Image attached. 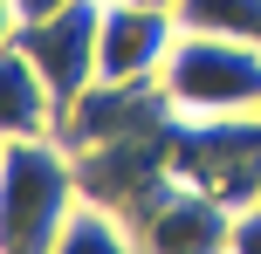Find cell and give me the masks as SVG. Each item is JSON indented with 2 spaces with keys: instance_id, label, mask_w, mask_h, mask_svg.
Returning a JSON list of instances; mask_svg holds the SVG:
<instances>
[{
  "instance_id": "cell-10",
  "label": "cell",
  "mask_w": 261,
  "mask_h": 254,
  "mask_svg": "<svg viewBox=\"0 0 261 254\" xmlns=\"http://www.w3.org/2000/svg\"><path fill=\"white\" fill-rule=\"evenodd\" d=\"M172 14L193 35H227V41H254L261 48V0H179Z\"/></svg>"
},
{
  "instance_id": "cell-6",
  "label": "cell",
  "mask_w": 261,
  "mask_h": 254,
  "mask_svg": "<svg viewBox=\"0 0 261 254\" xmlns=\"http://www.w3.org/2000/svg\"><path fill=\"white\" fill-rule=\"evenodd\" d=\"M103 7H110V0H69V7H55V14L21 21V55L41 69V82L55 90V110H69V103L96 82Z\"/></svg>"
},
{
  "instance_id": "cell-3",
  "label": "cell",
  "mask_w": 261,
  "mask_h": 254,
  "mask_svg": "<svg viewBox=\"0 0 261 254\" xmlns=\"http://www.w3.org/2000/svg\"><path fill=\"white\" fill-rule=\"evenodd\" d=\"M172 124H138V131H117V137H96V145H69L76 151V172H83V200L90 206H110V213H138L172 172Z\"/></svg>"
},
{
  "instance_id": "cell-8",
  "label": "cell",
  "mask_w": 261,
  "mask_h": 254,
  "mask_svg": "<svg viewBox=\"0 0 261 254\" xmlns=\"http://www.w3.org/2000/svg\"><path fill=\"white\" fill-rule=\"evenodd\" d=\"M55 124H62V110H55V90L41 82V69L21 55V41L0 48V137L21 145V137H48Z\"/></svg>"
},
{
  "instance_id": "cell-5",
  "label": "cell",
  "mask_w": 261,
  "mask_h": 254,
  "mask_svg": "<svg viewBox=\"0 0 261 254\" xmlns=\"http://www.w3.org/2000/svg\"><path fill=\"white\" fill-rule=\"evenodd\" d=\"M130 234L144 254H234V206L193 179H165L130 213Z\"/></svg>"
},
{
  "instance_id": "cell-12",
  "label": "cell",
  "mask_w": 261,
  "mask_h": 254,
  "mask_svg": "<svg viewBox=\"0 0 261 254\" xmlns=\"http://www.w3.org/2000/svg\"><path fill=\"white\" fill-rule=\"evenodd\" d=\"M21 0H0V48H14V41H21Z\"/></svg>"
},
{
  "instance_id": "cell-7",
  "label": "cell",
  "mask_w": 261,
  "mask_h": 254,
  "mask_svg": "<svg viewBox=\"0 0 261 254\" xmlns=\"http://www.w3.org/2000/svg\"><path fill=\"white\" fill-rule=\"evenodd\" d=\"M172 41H179V14L172 7L110 0L103 7V41H96V82H158Z\"/></svg>"
},
{
  "instance_id": "cell-9",
  "label": "cell",
  "mask_w": 261,
  "mask_h": 254,
  "mask_svg": "<svg viewBox=\"0 0 261 254\" xmlns=\"http://www.w3.org/2000/svg\"><path fill=\"white\" fill-rule=\"evenodd\" d=\"M55 254H144L138 234H130L124 213H110V206H76V220H69V234L55 241Z\"/></svg>"
},
{
  "instance_id": "cell-4",
  "label": "cell",
  "mask_w": 261,
  "mask_h": 254,
  "mask_svg": "<svg viewBox=\"0 0 261 254\" xmlns=\"http://www.w3.org/2000/svg\"><path fill=\"white\" fill-rule=\"evenodd\" d=\"M172 172L206 186L213 200L248 206L261 200V117H179L172 124Z\"/></svg>"
},
{
  "instance_id": "cell-11",
  "label": "cell",
  "mask_w": 261,
  "mask_h": 254,
  "mask_svg": "<svg viewBox=\"0 0 261 254\" xmlns=\"http://www.w3.org/2000/svg\"><path fill=\"white\" fill-rule=\"evenodd\" d=\"M234 254H261V200L234 206Z\"/></svg>"
},
{
  "instance_id": "cell-2",
  "label": "cell",
  "mask_w": 261,
  "mask_h": 254,
  "mask_svg": "<svg viewBox=\"0 0 261 254\" xmlns=\"http://www.w3.org/2000/svg\"><path fill=\"white\" fill-rule=\"evenodd\" d=\"M172 117H261V48L254 41H227V35H193L179 27L165 69H158Z\"/></svg>"
},
{
  "instance_id": "cell-14",
  "label": "cell",
  "mask_w": 261,
  "mask_h": 254,
  "mask_svg": "<svg viewBox=\"0 0 261 254\" xmlns=\"http://www.w3.org/2000/svg\"><path fill=\"white\" fill-rule=\"evenodd\" d=\"M151 7H179V0H151Z\"/></svg>"
},
{
  "instance_id": "cell-1",
  "label": "cell",
  "mask_w": 261,
  "mask_h": 254,
  "mask_svg": "<svg viewBox=\"0 0 261 254\" xmlns=\"http://www.w3.org/2000/svg\"><path fill=\"white\" fill-rule=\"evenodd\" d=\"M83 206V172L62 137H21L0 165V254H55Z\"/></svg>"
},
{
  "instance_id": "cell-13",
  "label": "cell",
  "mask_w": 261,
  "mask_h": 254,
  "mask_svg": "<svg viewBox=\"0 0 261 254\" xmlns=\"http://www.w3.org/2000/svg\"><path fill=\"white\" fill-rule=\"evenodd\" d=\"M55 7H69V0H21V14L35 21V14H55Z\"/></svg>"
},
{
  "instance_id": "cell-15",
  "label": "cell",
  "mask_w": 261,
  "mask_h": 254,
  "mask_svg": "<svg viewBox=\"0 0 261 254\" xmlns=\"http://www.w3.org/2000/svg\"><path fill=\"white\" fill-rule=\"evenodd\" d=\"M0 165H7V137H0Z\"/></svg>"
}]
</instances>
